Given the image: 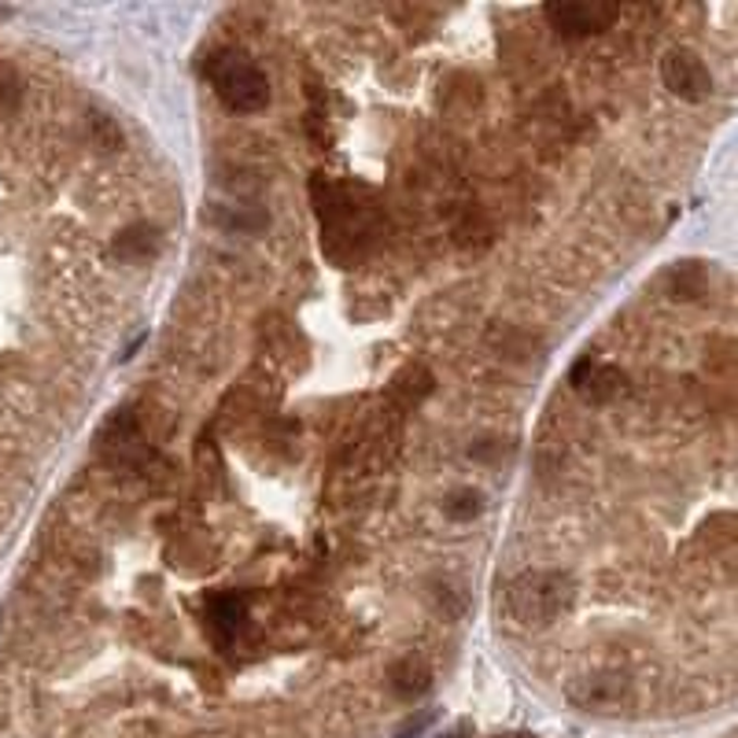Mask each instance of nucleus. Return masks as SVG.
I'll list each match as a JSON object with an SVG mask.
<instances>
[{
	"label": "nucleus",
	"instance_id": "nucleus-14",
	"mask_svg": "<svg viewBox=\"0 0 738 738\" xmlns=\"http://www.w3.org/2000/svg\"><path fill=\"white\" fill-rule=\"evenodd\" d=\"M15 100H18V74L15 67L0 63V111L15 108Z\"/></svg>",
	"mask_w": 738,
	"mask_h": 738
},
{
	"label": "nucleus",
	"instance_id": "nucleus-4",
	"mask_svg": "<svg viewBox=\"0 0 738 738\" xmlns=\"http://www.w3.org/2000/svg\"><path fill=\"white\" fill-rule=\"evenodd\" d=\"M547 18L562 37H584V34L610 30L616 8L613 4H550Z\"/></svg>",
	"mask_w": 738,
	"mask_h": 738
},
{
	"label": "nucleus",
	"instance_id": "nucleus-1",
	"mask_svg": "<svg viewBox=\"0 0 738 738\" xmlns=\"http://www.w3.org/2000/svg\"><path fill=\"white\" fill-rule=\"evenodd\" d=\"M208 82L218 92V100L240 115H251V111H263L270 100V82L266 74L248 60L245 52H218L208 60Z\"/></svg>",
	"mask_w": 738,
	"mask_h": 738
},
{
	"label": "nucleus",
	"instance_id": "nucleus-6",
	"mask_svg": "<svg viewBox=\"0 0 738 738\" xmlns=\"http://www.w3.org/2000/svg\"><path fill=\"white\" fill-rule=\"evenodd\" d=\"M573 385L587 403H613L616 396H624L628 380L616 366H595L591 359H580L573 366Z\"/></svg>",
	"mask_w": 738,
	"mask_h": 738
},
{
	"label": "nucleus",
	"instance_id": "nucleus-8",
	"mask_svg": "<svg viewBox=\"0 0 738 738\" xmlns=\"http://www.w3.org/2000/svg\"><path fill=\"white\" fill-rule=\"evenodd\" d=\"M208 621L218 631V639H233L245 621V602L237 595H211L208 598Z\"/></svg>",
	"mask_w": 738,
	"mask_h": 738
},
{
	"label": "nucleus",
	"instance_id": "nucleus-10",
	"mask_svg": "<svg viewBox=\"0 0 738 738\" xmlns=\"http://www.w3.org/2000/svg\"><path fill=\"white\" fill-rule=\"evenodd\" d=\"M428 388H433V377H428L422 366H410V370H403L396 377V391L406 399V403H417V399H425Z\"/></svg>",
	"mask_w": 738,
	"mask_h": 738
},
{
	"label": "nucleus",
	"instance_id": "nucleus-9",
	"mask_svg": "<svg viewBox=\"0 0 738 738\" xmlns=\"http://www.w3.org/2000/svg\"><path fill=\"white\" fill-rule=\"evenodd\" d=\"M155 248H159V237H155V229H126L123 237L115 240V255H123V259H148V255H155Z\"/></svg>",
	"mask_w": 738,
	"mask_h": 738
},
{
	"label": "nucleus",
	"instance_id": "nucleus-11",
	"mask_svg": "<svg viewBox=\"0 0 738 738\" xmlns=\"http://www.w3.org/2000/svg\"><path fill=\"white\" fill-rule=\"evenodd\" d=\"M702 288H705L702 266L687 263V266H679L676 274H672V296H676V299H695L698 292H702Z\"/></svg>",
	"mask_w": 738,
	"mask_h": 738
},
{
	"label": "nucleus",
	"instance_id": "nucleus-5",
	"mask_svg": "<svg viewBox=\"0 0 738 738\" xmlns=\"http://www.w3.org/2000/svg\"><path fill=\"white\" fill-rule=\"evenodd\" d=\"M568 702L587 713H616L628 702V684L621 676H584L568 687Z\"/></svg>",
	"mask_w": 738,
	"mask_h": 738
},
{
	"label": "nucleus",
	"instance_id": "nucleus-13",
	"mask_svg": "<svg viewBox=\"0 0 738 738\" xmlns=\"http://www.w3.org/2000/svg\"><path fill=\"white\" fill-rule=\"evenodd\" d=\"M454 233H458V245H465V248H484L491 240V229H488V222H484V218L462 222Z\"/></svg>",
	"mask_w": 738,
	"mask_h": 738
},
{
	"label": "nucleus",
	"instance_id": "nucleus-3",
	"mask_svg": "<svg viewBox=\"0 0 738 738\" xmlns=\"http://www.w3.org/2000/svg\"><path fill=\"white\" fill-rule=\"evenodd\" d=\"M661 78H665V86L676 92L679 100H690V104L705 100L709 89H713V74L687 49H672L665 60H661Z\"/></svg>",
	"mask_w": 738,
	"mask_h": 738
},
{
	"label": "nucleus",
	"instance_id": "nucleus-7",
	"mask_svg": "<svg viewBox=\"0 0 738 738\" xmlns=\"http://www.w3.org/2000/svg\"><path fill=\"white\" fill-rule=\"evenodd\" d=\"M388 679H391V687H396V695L422 698V695H428V687H433V668L417 658H403L391 665Z\"/></svg>",
	"mask_w": 738,
	"mask_h": 738
},
{
	"label": "nucleus",
	"instance_id": "nucleus-2",
	"mask_svg": "<svg viewBox=\"0 0 738 738\" xmlns=\"http://www.w3.org/2000/svg\"><path fill=\"white\" fill-rule=\"evenodd\" d=\"M568 602H573V587L562 573H525L517 576L506 595V605L513 621H521L525 628H543V624L558 621Z\"/></svg>",
	"mask_w": 738,
	"mask_h": 738
},
{
	"label": "nucleus",
	"instance_id": "nucleus-12",
	"mask_svg": "<svg viewBox=\"0 0 738 738\" xmlns=\"http://www.w3.org/2000/svg\"><path fill=\"white\" fill-rule=\"evenodd\" d=\"M480 513H484V502L476 491H458L447 499V517L451 521H473V517H480Z\"/></svg>",
	"mask_w": 738,
	"mask_h": 738
}]
</instances>
